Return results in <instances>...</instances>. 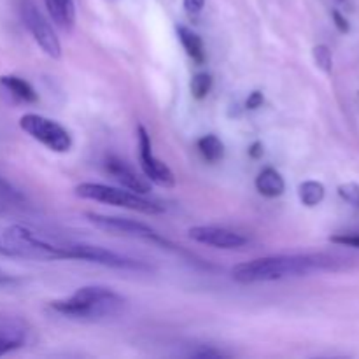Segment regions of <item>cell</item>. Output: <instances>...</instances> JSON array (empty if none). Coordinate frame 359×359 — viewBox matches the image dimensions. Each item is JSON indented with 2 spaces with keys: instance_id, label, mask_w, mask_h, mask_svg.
<instances>
[{
  "instance_id": "cell-1",
  "label": "cell",
  "mask_w": 359,
  "mask_h": 359,
  "mask_svg": "<svg viewBox=\"0 0 359 359\" xmlns=\"http://www.w3.org/2000/svg\"><path fill=\"white\" fill-rule=\"evenodd\" d=\"M346 256L330 252H302V255H273L238 263L231 269V277L238 284L273 283V280L307 277L323 272L346 270Z\"/></svg>"
},
{
  "instance_id": "cell-2",
  "label": "cell",
  "mask_w": 359,
  "mask_h": 359,
  "mask_svg": "<svg viewBox=\"0 0 359 359\" xmlns=\"http://www.w3.org/2000/svg\"><path fill=\"white\" fill-rule=\"evenodd\" d=\"M126 300L107 286H83L69 298L53 300L49 307L65 318L98 321L121 314Z\"/></svg>"
},
{
  "instance_id": "cell-3",
  "label": "cell",
  "mask_w": 359,
  "mask_h": 359,
  "mask_svg": "<svg viewBox=\"0 0 359 359\" xmlns=\"http://www.w3.org/2000/svg\"><path fill=\"white\" fill-rule=\"evenodd\" d=\"M4 244L13 258L39 259V262H58L67 259V241L46 237L25 224H13L2 233Z\"/></svg>"
},
{
  "instance_id": "cell-4",
  "label": "cell",
  "mask_w": 359,
  "mask_h": 359,
  "mask_svg": "<svg viewBox=\"0 0 359 359\" xmlns=\"http://www.w3.org/2000/svg\"><path fill=\"white\" fill-rule=\"evenodd\" d=\"M74 193L83 200L121 207V209L146 214V216H158V214L165 212L163 205L146 198V195H139V193H133L126 188H114V186L100 184V182H81V184L76 186Z\"/></svg>"
},
{
  "instance_id": "cell-5",
  "label": "cell",
  "mask_w": 359,
  "mask_h": 359,
  "mask_svg": "<svg viewBox=\"0 0 359 359\" xmlns=\"http://www.w3.org/2000/svg\"><path fill=\"white\" fill-rule=\"evenodd\" d=\"M84 217L88 223L93 224L98 230L105 231V233L118 235V237H128V238H139V241L153 242V244L163 245V248H174L170 241L158 233L153 226L142 223V221L128 219V217H119V216H105V214L98 212H86Z\"/></svg>"
},
{
  "instance_id": "cell-6",
  "label": "cell",
  "mask_w": 359,
  "mask_h": 359,
  "mask_svg": "<svg viewBox=\"0 0 359 359\" xmlns=\"http://www.w3.org/2000/svg\"><path fill=\"white\" fill-rule=\"evenodd\" d=\"M67 259H81V262L97 263L116 270H130V272H149V265L126 255L105 249L102 245L84 244V242L67 241Z\"/></svg>"
},
{
  "instance_id": "cell-7",
  "label": "cell",
  "mask_w": 359,
  "mask_h": 359,
  "mask_svg": "<svg viewBox=\"0 0 359 359\" xmlns=\"http://www.w3.org/2000/svg\"><path fill=\"white\" fill-rule=\"evenodd\" d=\"M20 128L28 133L32 139L51 149L53 153H67L72 147V137H70L69 130L46 116L28 112V114L21 116Z\"/></svg>"
},
{
  "instance_id": "cell-8",
  "label": "cell",
  "mask_w": 359,
  "mask_h": 359,
  "mask_svg": "<svg viewBox=\"0 0 359 359\" xmlns=\"http://www.w3.org/2000/svg\"><path fill=\"white\" fill-rule=\"evenodd\" d=\"M21 18H23V23L27 27V30L30 32V35L34 37V41L37 42L39 48L53 60H58L62 56V44H60V39L56 37V32L53 30L51 23L48 21V18L37 9L34 2L30 0H23L21 4Z\"/></svg>"
},
{
  "instance_id": "cell-9",
  "label": "cell",
  "mask_w": 359,
  "mask_h": 359,
  "mask_svg": "<svg viewBox=\"0 0 359 359\" xmlns=\"http://www.w3.org/2000/svg\"><path fill=\"white\" fill-rule=\"evenodd\" d=\"M137 139H139V161L144 172V177L160 188H174L175 175L167 163L154 156L151 135L142 125L137 126Z\"/></svg>"
},
{
  "instance_id": "cell-10",
  "label": "cell",
  "mask_w": 359,
  "mask_h": 359,
  "mask_svg": "<svg viewBox=\"0 0 359 359\" xmlns=\"http://www.w3.org/2000/svg\"><path fill=\"white\" fill-rule=\"evenodd\" d=\"M188 237L198 244L210 245L216 249H241L248 244V238L242 233L216 224H202L188 230Z\"/></svg>"
},
{
  "instance_id": "cell-11",
  "label": "cell",
  "mask_w": 359,
  "mask_h": 359,
  "mask_svg": "<svg viewBox=\"0 0 359 359\" xmlns=\"http://www.w3.org/2000/svg\"><path fill=\"white\" fill-rule=\"evenodd\" d=\"M105 170L123 186L139 195H147L151 191V182L146 177H140L126 161H123L118 156H109L105 160Z\"/></svg>"
},
{
  "instance_id": "cell-12",
  "label": "cell",
  "mask_w": 359,
  "mask_h": 359,
  "mask_svg": "<svg viewBox=\"0 0 359 359\" xmlns=\"http://www.w3.org/2000/svg\"><path fill=\"white\" fill-rule=\"evenodd\" d=\"M28 328L21 319L0 318V358L27 344Z\"/></svg>"
},
{
  "instance_id": "cell-13",
  "label": "cell",
  "mask_w": 359,
  "mask_h": 359,
  "mask_svg": "<svg viewBox=\"0 0 359 359\" xmlns=\"http://www.w3.org/2000/svg\"><path fill=\"white\" fill-rule=\"evenodd\" d=\"M255 186L259 195L265 196V198H279L286 191V181L280 175V172L272 167H266L259 172Z\"/></svg>"
},
{
  "instance_id": "cell-14",
  "label": "cell",
  "mask_w": 359,
  "mask_h": 359,
  "mask_svg": "<svg viewBox=\"0 0 359 359\" xmlns=\"http://www.w3.org/2000/svg\"><path fill=\"white\" fill-rule=\"evenodd\" d=\"M175 32H177V39L182 44V48H184L186 55H188L196 65H203L207 60V53L202 37H200L195 30L186 27V25H177V27H175Z\"/></svg>"
},
{
  "instance_id": "cell-15",
  "label": "cell",
  "mask_w": 359,
  "mask_h": 359,
  "mask_svg": "<svg viewBox=\"0 0 359 359\" xmlns=\"http://www.w3.org/2000/svg\"><path fill=\"white\" fill-rule=\"evenodd\" d=\"M48 13L51 20L55 21L56 27L62 28L63 32H72L76 25V6L74 0H44Z\"/></svg>"
},
{
  "instance_id": "cell-16",
  "label": "cell",
  "mask_w": 359,
  "mask_h": 359,
  "mask_svg": "<svg viewBox=\"0 0 359 359\" xmlns=\"http://www.w3.org/2000/svg\"><path fill=\"white\" fill-rule=\"evenodd\" d=\"M0 86L7 91L13 98L18 102H25V104H35L39 100V95L35 88L32 86L28 81L21 79V77L7 74V76H0Z\"/></svg>"
},
{
  "instance_id": "cell-17",
  "label": "cell",
  "mask_w": 359,
  "mask_h": 359,
  "mask_svg": "<svg viewBox=\"0 0 359 359\" xmlns=\"http://www.w3.org/2000/svg\"><path fill=\"white\" fill-rule=\"evenodd\" d=\"M196 147H198V153L202 154V158L209 163H217L219 160H223L224 156V144L223 140L217 135H203L196 140Z\"/></svg>"
},
{
  "instance_id": "cell-18",
  "label": "cell",
  "mask_w": 359,
  "mask_h": 359,
  "mask_svg": "<svg viewBox=\"0 0 359 359\" xmlns=\"http://www.w3.org/2000/svg\"><path fill=\"white\" fill-rule=\"evenodd\" d=\"M298 196L305 207H316L325 200L326 188L319 181H305L298 186Z\"/></svg>"
},
{
  "instance_id": "cell-19",
  "label": "cell",
  "mask_w": 359,
  "mask_h": 359,
  "mask_svg": "<svg viewBox=\"0 0 359 359\" xmlns=\"http://www.w3.org/2000/svg\"><path fill=\"white\" fill-rule=\"evenodd\" d=\"M212 76L209 72H198L193 76L191 84H189V90H191V97L196 100H203L207 95L212 90Z\"/></svg>"
},
{
  "instance_id": "cell-20",
  "label": "cell",
  "mask_w": 359,
  "mask_h": 359,
  "mask_svg": "<svg viewBox=\"0 0 359 359\" xmlns=\"http://www.w3.org/2000/svg\"><path fill=\"white\" fill-rule=\"evenodd\" d=\"M312 56H314V62L319 69L325 74H332L333 70V55L332 49L326 44H318L312 49Z\"/></svg>"
},
{
  "instance_id": "cell-21",
  "label": "cell",
  "mask_w": 359,
  "mask_h": 359,
  "mask_svg": "<svg viewBox=\"0 0 359 359\" xmlns=\"http://www.w3.org/2000/svg\"><path fill=\"white\" fill-rule=\"evenodd\" d=\"M340 198L344 202H347L349 205L358 207L359 209V184L356 182H346V184H340L339 189H337Z\"/></svg>"
},
{
  "instance_id": "cell-22",
  "label": "cell",
  "mask_w": 359,
  "mask_h": 359,
  "mask_svg": "<svg viewBox=\"0 0 359 359\" xmlns=\"http://www.w3.org/2000/svg\"><path fill=\"white\" fill-rule=\"evenodd\" d=\"M330 242L337 245H346V248H356L359 249V233H340L332 235Z\"/></svg>"
},
{
  "instance_id": "cell-23",
  "label": "cell",
  "mask_w": 359,
  "mask_h": 359,
  "mask_svg": "<svg viewBox=\"0 0 359 359\" xmlns=\"http://www.w3.org/2000/svg\"><path fill=\"white\" fill-rule=\"evenodd\" d=\"M0 196L11 200V202H23V196L20 195V191H16L4 177H0Z\"/></svg>"
},
{
  "instance_id": "cell-24",
  "label": "cell",
  "mask_w": 359,
  "mask_h": 359,
  "mask_svg": "<svg viewBox=\"0 0 359 359\" xmlns=\"http://www.w3.org/2000/svg\"><path fill=\"white\" fill-rule=\"evenodd\" d=\"M182 7H184L186 14L191 18L198 16L205 7V0H182Z\"/></svg>"
},
{
  "instance_id": "cell-25",
  "label": "cell",
  "mask_w": 359,
  "mask_h": 359,
  "mask_svg": "<svg viewBox=\"0 0 359 359\" xmlns=\"http://www.w3.org/2000/svg\"><path fill=\"white\" fill-rule=\"evenodd\" d=\"M332 18H333V23H335V27L339 28L342 34H349L351 32V23L349 20H347L346 16H344L342 13H340L339 9H333L332 11Z\"/></svg>"
},
{
  "instance_id": "cell-26",
  "label": "cell",
  "mask_w": 359,
  "mask_h": 359,
  "mask_svg": "<svg viewBox=\"0 0 359 359\" xmlns=\"http://www.w3.org/2000/svg\"><path fill=\"white\" fill-rule=\"evenodd\" d=\"M265 104V97H263L262 91H252V93H249L248 100H245V107L249 109V111H256V109H259L262 105Z\"/></svg>"
},
{
  "instance_id": "cell-27",
  "label": "cell",
  "mask_w": 359,
  "mask_h": 359,
  "mask_svg": "<svg viewBox=\"0 0 359 359\" xmlns=\"http://www.w3.org/2000/svg\"><path fill=\"white\" fill-rule=\"evenodd\" d=\"M193 358H224L226 354L223 353V351H217V349H200V351H195V353H191Z\"/></svg>"
},
{
  "instance_id": "cell-28",
  "label": "cell",
  "mask_w": 359,
  "mask_h": 359,
  "mask_svg": "<svg viewBox=\"0 0 359 359\" xmlns=\"http://www.w3.org/2000/svg\"><path fill=\"white\" fill-rule=\"evenodd\" d=\"M263 153H265V147H263V144L259 142V140H256V142H252L251 147H249V156L255 158V160H258V158H262Z\"/></svg>"
},
{
  "instance_id": "cell-29",
  "label": "cell",
  "mask_w": 359,
  "mask_h": 359,
  "mask_svg": "<svg viewBox=\"0 0 359 359\" xmlns=\"http://www.w3.org/2000/svg\"><path fill=\"white\" fill-rule=\"evenodd\" d=\"M14 283V277L9 276L7 272H4L2 269H0V286H4V284H11Z\"/></svg>"
},
{
  "instance_id": "cell-30",
  "label": "cell",
  "mask_w": 359,
  "mask_h": 359,
  "mask_svg": "<svg viewBox=\"0 0 359 359\" xmlns=\"http://www.w3.org/2000/svg\"><path fill=\"white\" fill-rule=\"evenodd\" d=\"M339 2H344V0H339Z\"/></svg>"
},
{
  "instance_id": "cell-31",
  "label": "cell",
  "mask_w": 359,
  "mask_h": 359,
  "mask_svg": "<svg viewBox=\"0 0 359 359\" xmlns=\"http://www.w3.org/2000/svg\"><path fill=\"white\" fill-rule=\"evenodd\" d=\"M0 212H2V209H0Z\"/></svg>"
}]
</instances>
